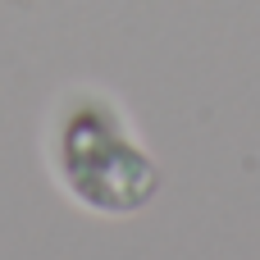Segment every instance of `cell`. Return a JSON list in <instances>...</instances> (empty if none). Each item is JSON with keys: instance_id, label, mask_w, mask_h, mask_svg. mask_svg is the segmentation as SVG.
Here are the masks:
<instances>
[{"instance_id": "6da1fadb", "label": "cell", "mask_w": 260, "mask_h": 260, "mask_svg": "<svg viewBox=\"0 0 260 260\" xmlns=\"http://www.w3.org/2000/svg\"><path fill=\"white\" fill-rule=\"evenodd\" d=\"M46 165L55 187L96 219H133L165 187V169L133 114L101 87L59 91L46 123Z\"/></svg>"}]
</instances>
